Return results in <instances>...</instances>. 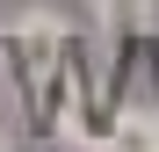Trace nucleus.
Returning <instances> with one entry per match:
<instances>
[{"instance_id":"obj_1","label":"nucleus","mask_w":159,"mask_h":152,"mask_svg":"<svg viewBox=\"0 0 159 152\" xmlns=\"http://www.w3.org/2000/svg\"><path fill=\"white\" fill-rule=\"evenodd\" d=\"M58 44H65V22H58V15H22V22H15V51H22L29 72H51Z\"/></svg>"},{"instance_id":"obj_3","label":"nucleus","mask_w":159,"mask_h":152,"mask_svg":"<svg viewBox=\"0 0 159 152\" xmlns=\"http://www.w3.org/2000/svg\"><path fill=\"white\" fill-rule=\"evenodd\" d=\"M0 152H7V145H0Z\"/></svg>"},{"instance_id":"obj_2","label":"nucleus","mask_w":159,"mask_h":152,"mask_svg":"<svg viewBox=\"0 0 159 152\" xmlns=\"http://www.w3.org/2000/svg\"><path fill=\"white\" fill-rule=\"evenodd\" d=\"M101 152H159V123L152 116H116L109 138H101Z\"/></svg>"}]
</instances>
